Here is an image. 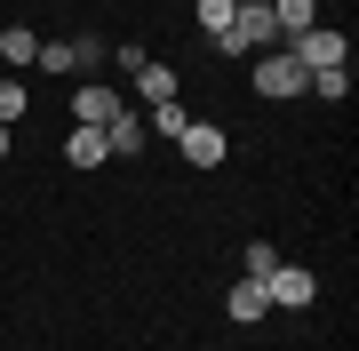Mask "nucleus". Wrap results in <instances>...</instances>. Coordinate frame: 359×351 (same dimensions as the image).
I'll return each mask as SVG.
<instances>
[{
  "label": "nucleus",
  "instance_id": "dca6fc26",
  "mask_svg": "<svg viewBox=\"0 0 359 351\" xmlns=\"http://www.w3.org/2000/svg\"><path fill=\"white\" fill-rule=\"evenodd\" d=\"M192 16H200V25H208V32H224V25H231V16H240V0H200V8H192Z\"/></svg>",
  "mask_w": 359,
  "mask_h": 351
},
{
  "label": "nucleus",
  "instance_id": "423d86ee",
  "mask_svg": "<svg viewBox=\"0 0 359 351\" xmlns=\"http://www.w3.org/2000/svg\"><path fill=\"white\" fill-rule=\"evenodd\" d=\"M224 312H231V319H240V327H248V319H264V312H271V287L240 272V280H231V296H224Z\"/></svg>",
  "mask_w": 359,
  "mask_h": 351
},
{
  "label": "nucleus",
  "instance_id": "f257e3e1",
  "mask_svg": "<svg viewBox=\"0 0 359 351\" xmlns=\"http://www.w3.org/2000/svg\"><path fill=\"white\" fill-rule=\"evenodd\" d=\"M280 48H287L304 72H344V64H351V40H344V32H327V25L295 32V40H280Z\"/></svg>",
  "mask_w": 359,
  "mask_h": 351
},
{
  "label": "nucleus",
  "instance_id": "9b49d317",
  "mask_svg": "<svg viewBox=\"0 0 359 351\" xmlns=\"http://www.w3.org/2000/svg\"><path fill=\"white\" fill-rule=\"evenodd\" d=\"M40 72H80V40H40Z\"/></svg>",
  "mask_w": 359,
  "mask_h": 351
},
{
  "label": "nucleus",
  "instance_id": "6e6552de",
  "mask_svg": "<svg viewBox=\"0 0 359 351\" xmlns=\"http://www.w3.org/2000/svg\"><path fill=\"white\" fill-rule=\"evenodd\" d=\"M128 80H136V96H144V104H168V96H176V72H168L160 56H144V64H136Z\"/></svg>",
  "mask_w": 359,
  "mask_h": 351
},
{
  "label": "nucleus",
  "instance_id": "4468645a",
  "mask_svg": "<svg viewBox=\"0 0 359 351\" xmlns=\"http://www.w3.org/2000/svg\"><path fill=\"white\" fill-rule=\"evenodd\" d=\"M311 96H327V104H344V96H351V64H344V72H311Z\"/></svg>",
  "mask_w": 359,
  "mask_h": 351
},
{
  "label": "nucleus",
  "instance_id": "7ed1b4c3",
  "mask_svg": "<svg viewBox=\"0 0 359 351\" xmlns=\"http://www.w3.org/2000/svg\"><path fill=\"white\" fill-rule=\"evenodd\" d=\"M176 152H184V168H224V152H231V136L216 128V120H192V128L176 136Z\"/></svg>",
  "mask_w": 359,
  "mask_h": 351
},
{
  "label": "nucleus",
  "instance_id": "2eb2a0df",
  "mask_svg": "<svg viewBox=\"0 0 359 351\" xmlns=\"http://www.w3.org/2000/svg\"><path fill=\"white\" fill-rule=\"evenodd\" d=\"M240 263H248V280H271V263H280V247H271V240H248V256H240Z\"/></svg>",
  "mask_w": 359,
  "mask_h": 351
},
{
  "label": "nucleus",
  "instance_id": "20e7f679",
  "mask_svg": "<svg viewBox=\"0 0 359 351\" xmlns=\"http://www.w3.org/2000/svg\"><path fill=\"white\" fill-rule=\"evenodd\" d=\"M271 303H280V312H304V303H320V280L304 272V263H271Z\"/></svg>",
  "mask_w": 359,
  "mask_h": 351
},
{
  "label": "nucleus",
  "instance_id": "1a4fd4ad",
  "mask_svg": "<svg viewBox=\"0 0 359 351\" xmlns=\"http://www.w3.org/2000/svg\"><path fill=\"white\" fill-rule=\"evenodd\" d=\"M271 25H280V40L311 32V25H320V0H271Z\"/></svg>",
  "mask_w": 359,
  "mask_h": 351
},
{
  "label": "nucleus",
  "instance_id": "ddd939ff",
  "mask_svg": "<svg viewBox=\"0 0 359 351\" xmlns=\"http://www.w3.org/2000/svg\"><path fill=\"white\" fill-rule=\"evenodd\" d=\"M0 56H8V64H16V72H25V64H32V56H40V40H32L25 25H16V32H0Z\"/></svg>",
  "mask_w": 359,
  "mask_h": 351
},
{
  "label": "nucleus",
  "instance_id": "f03ea898",
  "mask_svg": "<svg viewBox=\"0 0 359 351\" xmlns=\"http://www.w3.org/2000/svg\"><path fill=\"white\" fill-rule=\"evenodd\" d=\"M256 96H271V104H295V96H311V72L295 64L287 48H271V56H256Z\"/></svg>",
  "mask_w": 359,
  "mask_h": 351
},
{
  "label": "nucleus",
  "instance_id": "9d476101",
  "mask_svg": "<svg viewBox=\"0 0 359 351\" xmlns=\"http://www.w3.org/2000/svg\"><path fill=\"white\" fill-rule=\"evenodd\" d=\"M65 160H72V168H104V160H112V152H104V128H72L65 136Z\"/></svg>",
  "mask_w": 359,
  "mask_h": 351
},
{
  "label": "nucleus",
  "instance_id": "a211bd4d",
  "mask_svg": "<svg viewBox=\"0 0 359 351\" xmlns=\"http://www.w3.org/2000/svg\"><path fill=\"white\" fill-rule=\"evenodd\" d=\"M240 8H271V0H240Z\"/></svg>",
  "mask_w": 359,
  "mask_h": 351
},
{
  "label": "nucleus",
  "instance_id": "0eeeda50",
  "mask_svg": "<svg viewBox=\"0 0 359 351\" xmlns=\"http://www.w3.org/2000/svg\"><path fill=\"white\" fill-rule=\"evenodd\" d=\"M104 152H112V160H136V152H144V120H136V112L104 120Z\"/></svg>",
  "mask_w": 359,
  "mask_h": 351
},
{
  "label": "nucleus",
  "instance_id": "f3484780",
  "mask_svg": "<svg viewBox=\"0 0 359 351\" xmlns=\"http://www.w3.org/2000/svg\"><path fill=\"white\" fill-rule=\"evenodd\" d=\"M16 120H25V88H16V80H0V128H16Z\"/></svg>",
  "mask_w": 359,
  "mask_h": 351
},
{
  "label": "nucleus",
  "instance_id": "f8f14e48",
  "mask_svg": "<svg viewBox=\"0 0 359 351\" xmlns=\"http://www.w3.org/2000/svg\"><path fill=\"white\" fill-rule=\"evenodd\" d=\"M184 128H192V112H184L176 96H168V104H152V136H168V144H176Z\"/></svg>",
  "mask_w": 359,
  "mask_h": 351
},
{
  "label": "nucleus",
  "instance_id": "39448f33",
  "mask_svg": "<svg viewBox=\"0 0 359 351\" xmlns=\"http://www.w3.org/2000/svg\"><path fill=\"white\" fill-rule=\"evenodd\" d=\"M72 112H80V128H104V120H120L128 104H120L104 80H80V96H72Z\"/></svg>",
  "mask_w": 359,
  "mask_h": 351
},
{
  "label": "nucleus",
  "instance_id": "6ab92c4d",
  "mask_svg": "<svg viewBox=\"0 0 359 351\" xmlns=\"http://www.w3.org/2000/svg\"><path fill=\"white\" fill-rule=\"evenodd\" d=\"M0 160H8V128H0Z\"/></svg>",
  "mask_w": 359,
  "mask_h": 351
}]
</instances>
